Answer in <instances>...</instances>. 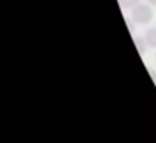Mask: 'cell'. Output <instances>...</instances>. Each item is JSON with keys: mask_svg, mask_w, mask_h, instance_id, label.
<instances>
[{"mask_svg": "<svg viewBox=\"0 0 156 143\" xmlns=\"http://www.w3.org/2000/svg\"><path fill=\"white\" fill-rule=\"evenodd\" d=\"M144 39L149 47H156V27H149L144 34Z\"/></svg>", "mask_w": 156, "mask_h": 143, "instance_id": "cell-2", "label": "cell"}, {"mask_svg": "<svg viewBox=\"0 0 156 143\" xmlns=\"http://www.w3.org/2000/svg\"><path fill=\"white\" fill-rule=\"evenodd\" d=\"M134 46H136V49H138V52H139V54H144V52H146V49L149 47L144 37H134Z\"/></svg>", "mask_w": 156, "mask_h": 143, "instance_id": "cell-3", "label": "cell"}, {"mask_svg": "<svg viewBox=\"0 0 156 143\" xmlns=\"http://www.w3.org/2000/svg\"><path fill=\"white\" fill-rule=\"evenodd\" d=\"M134 24H136V22H134V19H133V17H131V19H126V25H128V29H129L131 32L136 29V27H134Z\"/></svg>", "mask_w": 156, "mask_h": 143, "instance_id": "cell-5", "label": "cell"}, {"mask_svg": "<svg viewBox=\"0 0 156 143\" xmlns=\"http://www.w3.org/2000/svg\"><path fill=\"white\" fill-rule=\"evenodd\" d=\"M138 4H141L139 0H119V5L122 9H126V10H133Z\"/></svg>", "mask_w": 156, "mask_h": 143, "instance_id": "cell-4", "label": "cell"}, {"mask_svg": "<svg viewBox=\"0 0 156 143\" xmlns=\"http://www.w3.org/2000/svg\"><path fill=\"white\" fill-rule=\"evenodd\" d=\"M149 74H151V78H153V81L156 82V72L154 71H149Z\"/></svg>", "mask_w": 156, "mask_h": 143, "instance_id": "cell-6", "label": "cell"}, {"mask_svg": "<svg viewBox=\"0 0 156 143\" xmlns=\"http://www.w3.org/2000/svg\"><path fill=\"white\" fill-rule=\"evenodd\" d=\"M154 61H156V56H154Z\"/></svg>", "mask_w": 156, "mask_h": 143, "instance_id": "cell-8", "label": "cell"}, {"mask_svg": "<svg viewBox=\"0 0 156 143\" xmlns=\"http://www.w3.org/2000/svg\"><path fill=\"white\" fill-rule=\"evenodd\" d=\"M131 17L134 19L136 24L139 25H146L153 20V10L148 4H138L134 9L131 10Z\"/></svg>", "mask_w": 156, "mask_h": 143, "instance_id": "cell-1", "label": "cell"}, {"mask_svg": "<svg viewBox=\"0 0 156 143\" xmlns=\"http://www.w3.org/2000/svg\"><path fill=\"white\" fill-rule=\"evenodd\" d=\"M148 4L149 5H156V0H148Z\"/></svg>", "mask_w": 156, "mask_h": 143, "instance_id": "cell-7", "label": "cell"}]
</instances>
